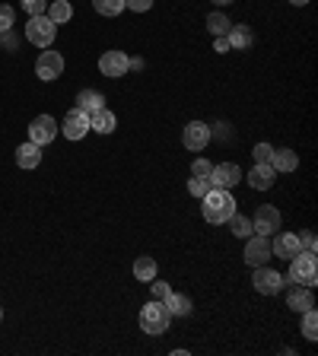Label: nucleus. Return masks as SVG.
I'll list each match as a JSON object with an SVG mask.
<instances>
[{
    "label": "nucleus",
    "mask_w": 318,
    "mask_h": 356,
    "mask_svg": "<svg viewBox=\"0 0 318 356\" xmlns=\"http://www.w3.org/2000/svg\"><path fill=\"white\" fill-rule=\"evenodd\" d=\"M200 213H204L207 222L223 226V222L236 213V197H232L230 191H223V188H210V191L200 197Z\"/></svg>",
    "instance_id": "1"
},
{
    "label": "nucleus",
    "mask_w": 318,
    "mask_h": 356,
    "mask_svg": "<svg viewBox=\"0 0 318 356\" xmlns=\"http://www.w3.org/2000/svg\"><path fill=\"white\" fill-rule=\"evenodd\" d=\"M287 280H289V283H299V286H315V283H318V261H315V252H299L296 258H289Z\"/></svg>",
    "instance_id": "2"
},
{
    "label": "nucleus",
    "mask_w": 318,
    "mask_h": 356,
    "mask_svg": "<svg viewBox=\"0 0 318 356\" xmlns=\"http://www.w3.org/2000/svg\"><path fill=\"white\" fill-rule=\"evenodd\" d=\"M169 309H166V302H159V299H153V302H147L141 309V331L147 334H166L169 331Z\"/></svg>",
    "instance_id": "3"
},
{
    "label": "nucleus",
    "mask_w": 318,
    "mask_h": 356,
    "mask_svg": "<svg viewBox=\"0 0 318 356\" xmlns=\"http://www.w3.org/2000/svg\"><path fill=\"white\" fill-rule=\"evenodd\" d=\"M26 38H29L35 48H51V42L58 38V26L45 13L29 16V22H26Z\"/></svg>",
    "instance_id": "4"
},
{
    "label": "nucleus",
    "mask_w": 318,
    "mask_h": 356,
    "mask_svg": "<svg viewBox=\"0 0 318 356\" xmlns=\"http://www.w3.org/2000/svg\"><path fill=\"white\" fill-rule=\"evenodd\" d=\"M283 283H287V277L277 274L274 267H267V264L255 267V277H252L255 293H261V296H277L283 289Z\"/></svg>",
    "instance_id": "5"
},
{
    "label": "nucleus",
    "mask_w": 318,
    "mask_h": 356,
    "mask_svg": "<svg viewBox=\"0 0 318 356\" xmlns=\"http://www.w3.org/2000/svg\"><path fill=\"white\" fill-rule=\"evenodd\" d=\"M271 258H274V252H271V238L267 236L252 232V236L245 238V264L248 267H261V264H267Z\"/></svg>",
    "instance_id": "6"
},
{
    "label": "nucleus",
    "mask_w": 318,
    "mask_h": 356,
    "mask_svg": "<svg viewBox=\"0 0 318 356\" xmlns=\"http://www.w3.org/2000/svg\"><path fill=\"white\" fill-rule=\"evenodd\" d=\"M274 229H280V210L274 207V204H261L258 210H255V220H252V232H258V236H274Z\"/></svg>",
    "instance_id": "7"
},
{
    "label": "nucleus",
    "mask_w": 318,
    "mask_h": 356,
    "mask_svg": "<svg viewBox=\"0 0 318 356\" xmlns=\"http://www.w3.org/2000/svg\"><path fill=\"white\" fill-rule=\"evenodd\" d=\"M99 70H102V76H109V80L127 76V70H131V58H127V51H105L102 58H99Z\"/></svg>",
    "instance_id": "8"
},
{
    "label": "nucleus",
    "mask_w": 318,
    "mask_h": 356,
    "mask_svg": "<svg viewBox=\"0 0 318 356\" xmlns=\"http://www.w3.org/2000/svg\"><path fill=\"white\" fill-rule=\"evenodd\" d=\"M58 131L61 127L51 115H38V118H32V124H29V140L38 143V147H48V143L58 137Z\"/></svg>",
    "instance_id": "9"
},
{
    "label": "nucleus",
    "mask_w": 318,
    "mask_h": 356,
    "mask_svg": "<svg viewBox=\"0 0 318 356\" xmlns=\"http://www.w3.org/2000/svg\"><path fill=\"white\" fill-rule=\"evenodd\" d=\"M242 181V169L236 163H220L210 169V188H223V191H232V188Z\"/></svg>",
    "instance_id": "10"
},
{
    "label": "nucleus",
    "mask_w": 318,
    "mask_h": 356,
    "mask_svg": "<svg viewBox=\"0 0 318 356\" xmlns=\"http://www.w3.org/2000/svg\"><path fill=\"white\" fill-rule=\"evenodd\" d=\"M64 74V58H61L58 51H42L35 60V76L45 83H51L58 80V76Z\"/></svg>",
    "instance_id": "11"
},
{
    "label": "nucleus",
    "mask_w": 318,
    "mask_h": 356,
    "mask_svg": "<svg viewBox=\"0 0 318 356\" xmlns=\"http://www.w3.org/2000/svg\"><path fill=\"white\" fill-rule=\"evenodd\" d=\"M61 134H64L67 140H83V137L89 134V115L80 111V108H70L67 111V118H64V124H61Z\"/></svg>",
    "instance_id": "12"
},
{
    "label": "nucleus",
    "mask_w": 318,
    "mask_h": 356,
    "mask_svg": "<svg viewBox=\"0 0 318 356\" xmlns=\"http://www.w3.org/2000/svg\"><path fill=\"white\" fill-rule=\"evenodd\" d=\"M210 124H204V121H191V124H185V134H182V143H185L191 153H200V149L210 143Z\"/></svg>",
    "instance_id": "13"
},
{
    "label": "nucleus",
    "mask_w": 318,
    "mask_h": 356,
    "mask_svg": "<svg viewBox=\"0 0 318 356\" xmlns=\"http://www.w3.org/2000/svg\"><path fill=\"white\" fill-rule=\"evenodd\" d=\"M271 252H274V258L289 261V258H296V254L303 252V245H299V236H293V232H277Z\"/></svg>",
    "instance_id": "14"
},
{
    "label": "nucleus",
    "mask_w": 318,
    "mask_h": 356,
    "mask_svg": "<svg viewBox=\"0 0 318 356\" xmlns=\"http://www.w3.org/2000/svg\"><path fill=\"white\" fill-rule=\"evenodd\" d=\"M16 165H19V169H26V172L38 169V165H42V147H38V143H32V140L19 143V149H16Z\"/></svg>",
    "instance_id": "15"
},
{
    "label": "nucleus",
    "mask_w": 318,
    "mask_h": 356,
    "mask_svg": "<svg viewBox=\"0 0 318 356\" xmlns=\"http://www.w3.org/2000/svg\"><path fill=\"white\" fill-rule=\"evenodd\" d=\"M287 305L293 312H309L315 309V296H312V286H299V283H293V289H289V296H287Z\"/></svg>",
    "instance_id": "16"
},
{
    "label": "nucleus",
    "mask_w": 318,
    "mask_h": 356,
    "mask_svg": "<svg viewBox=\"0 0 318 356\" xmlns=\"http://www.w3.org/2000/svg\"><path fill=\"white\" fill-rule=\"evenodd\" d=\"M277 172L271 169L267 163H255V169L248 172V185L255 188V191H271L274 188V181H277Z\"/></svg>",
    "instance_id": "17"
},
{
    "label": "nucleus",
    "mask_w": 318,
    "mask_h": 356,
    "mask_svg": "<svg viewBox=\"0 0 318 356\" xmlns=\"http://www.w3.org/2000/svg\"><path fill=\"white\" fill-rule=\"evenodd\" d=\"M267 165L274 172H296V165H299V156L293 153L289 147H280V149H274L271 153V159H267Z\"/></svg>",
    "instance_id": "18"
},
{
    "label": "nucleus",
    "mask_w": 318,
    "mask_h": 356,
    "mask_svg": "<svg viewBox=\"0 0 318 356\" xmlns=\"http://www.w3.org/2000/svg\"><path fill=\"white\" fill-rule=\"evenodd\" d=\"M118 127V118H115V111L109 108H99L89 115V131H96V134H111Z\"/></svg>",
    "instance_id": "19"
},
{
    "label": "nucleus",
    "mask_w": 318,
    "mask_h": 356,
    "mask_svg": "<svg viewBox=\"0 0 318 356\" xmlns=\"http://www.w3.org/2000/svg\"><path fill=\"white\" fill-rule=\"evenodd\" d=\"M163 302H166V309H169L172 318H185V315H191V309H194L191 296H185V293H169Z\"/></svg>",
    "instance_id": "20"
},
{
    "label": "nucleus",
    "mask_w": 318,
    "mask_h": 356,
    "mask_svg": "<svg viewBox=\"0 0 318 356\" xmlns=\"http://www.w3.org/2000/svg\"><path fill=\"white\" fill-rule=\"evenodd\" d=\"M77 108L86 111V115H93V111L105 108V96L102 92H96V89H83L80 96H77Z\"/></svg>",
    "instance_id": "21"
},
{
    "label": "nucleus",
    "mask_w": 318,
    "mask_h": 356,
    "mask_svg": "<svg viewBox=\"0 0 318 356\" xmlns=\"http://www.w3.org/2000/svg\"><path fill=\"white\" fill-rule=\"evenodd\" d=\"M45 16H48L54 26H61V22H70L74 7H70V0H51V3H48V10H45Z\"/></svg>",
    "instance_id": "22"
},
{
    "label": "nucleus",
    "mask_w": 318,
    "mask_h": 356,
    "mask_svg": "<svg viewBox=\"0 0 318 356\" xmlns=\"http://www.w3.org/2000/svg\"><path fill=\"white\" fill-rule=\"evenodd\" d=\"M156 270H159V267H156V261L150 258V254H141V258L134 261V277H137L141 283L156 280Z\"/></svg>",
    "instance_id": "23"
},
{
    "label": "nucleus",
    "mask_w": 318,
    "mask_h": 356,
    "mask_svg": "<svg viewBox=\"0 0 318 356\" xmlns=\"http://www.w3.org/2000/svg\"><path fill=\"white\" fill-rule=\"evenodd\" d=\"M226 42H230V48H248V44L255 42V35H252V29H248V26H230Z\"/></svg>",
    "instance_id": "24"
},
{
    "label": "nucleus",
    "mask_w": 318,
    "mask_h": 356,
    "mask_svg": "<svg viewBox=\"0 0 318 356\" xmlns=\"http://www.w3.org/2000/svg\"><path fill=\"white\" fill-rule=\"evenodd\" d=\"M230 26H232L230 16L220 13V10H214V13L207 16V29L214 32V38H216V35H226V32H230Z\"/></svg>",
    "instance_id": "25"
},
{
    "label": "nucleus",
    "mask_w": 318,
    "mask_h": 356,
    "mask_svg": "<svg viewBox=\"0 0 318 356\" xmlns=\"http://www.w3.org/2000/svg\"><path fill=\"white\" fill-rule=\"evenodd\" d=\"M226 222H230L232 236H239V238H248V236H252V220H248V216H242V213H232Z\"/></svg>",
    "instance_id": "26"
},
{
    "label": "nucleus",
    "mask_w": 318,
    "mask_h": 356,
    "mask_svg": "<svg viewBox=\"0 0 318 356\" xmlns=\"http://www.w3.org/2000/svg\"><path fill=\"white\" fill-rule=\"evenodd\" d=\"M93 10L99 16H118L125 10V0H93Z\"/></svg>",
    "instance_id": "27"
},
{
    "label": "nucleus",
    "mask_w": 318,
    "mask_h": 356,
    "mask_svg": "<svg viewBox=\"0 0 318 356\" xmlns=\"http://www.w3.org/2000/svg\"><path fill=\"white\" fill-rule=\"evenodd\" d=\"M303 337H305V341H315V337H318V315H315V309L303 312Z\"/></svg>",
    "instance_id": "28"
},
{
    "label": "nucleus",
    "mask_w": 318,
    "mask_h": 356,
    "mask_svg": "<svg viewBox=\"0 0 318 356\" xmlns=\"http://www.w3.org/2000/svg\"><path fill=\"white\" fill-rule=\"evenodd\" d=\"M210 191V178H198V175H191L188 178V194H191V197H204V194Z\"/></svg>",
    "instance_id": "29"
},
{
    "label": "nucleus",
    "mask_w": 318,
    "mask_h": 356,
    "mask_svg": "<svg viewBox=\"0 0 318 356\" xmlns=\"http://www.w3.org/2000/svg\"><path fill=\"white\" fill-rule=\"evenodd\" d=\"M13 22H16L13 7H10V3H0V35H3V32H10V29H13Z\"/></svg>",
    "instance_id": "30"
},
{
    "label": "nucleus",
    "mask_w": 318,
    "mask_h": 356,
    "mask_svg": "<svg viewBox=\"0 0 318 356\" xmlns=\"http://www.w3.org/2000/svg\"><path fill=\"white\" fill-rule=\"evenodd\" d=\"M19 7L26 10L29 16H38V13H45V10H48V0H19Z\"/></svg>",
    "instance_id": "31"
},
{
    "label": "nucleus",
    "mask_w": 318,
    "mask_h": 356,
    "mask_svg": "<svg viewBox=\"0 0 318 356\" xmlns=\"http://www.w3.org/2000/svg\"><path fill=\"white\" fill-rule=\"evenodd\" d=\"M210 169H214V163H207V159H194L191 175H198V178H210Z\"/></svg>",
    "instance_id": "32"
},
{
    "label": "nucleus",
    "mask_w": 318,
    "mask_h": 356,
    "mask_svg": "<svg viewBox=\"0 0 318 356\" xmlns=\"http://www.w3.org/2000/svg\"><path fill=\"white\" fill-rule=\"evenodd\" d=\"M271 153H274V147H271V143H258V147L252 149L255 163H267V159H271Z\"/></svg>",
    "instance_id": "33"
},
{
    "label": "nucleus",
    "mask_w": 318,
    "mask_h": 356,
    "mask_svg": "<svg viewBox=\"0 0 318 356\" xmlns=\"http://www.w3.org/2000/svg\"><path fill=\"white\" fill-rule=\"evenodd\" d=\"M150 286H153V299H159V302H163V299L172 293V286H169V283H163V280H150Z\"/></svg>",
    "instance_id": "34"
},
{
    "label": "nucleus",
    "mask_w": 318,
    "mask_h": 356,
    "mask_svg": "<svg viewBox=\"0 0 318 356\" xmlns=\"http://www.w3.org/2000/svg\"><path fill=\"white\" fill-rule=\"evenodd\" d=\"M125 7L134 10V13H147V10L153 7V0H125Z\"/></svg>",
    "instance_id": "35"
},
{
    "label": "nucleus",
    "mask_w": 318,
    "mask_h": 356,
    "mask_svg": "<svg viewBox=\"0 0 318 356\" xmlns=\"http://www.w3.org/2000/svg\"><path fill=\"white\" fill-rule=\"evenodd\" d=\"M299 245H303V252H315V232H303V236H299Z\"/></svg>",
    "instance_id": "36"
},
{
    "label": "nucleus",
    "mask_w": 318,
    "mask_h": 356,
    "mask_svg": "<svg viewBox=\"0 0 318 356\" xmlns=\"http://www.w3.org/2000/svg\"><path fill=\"white\" fill-rule=\"evenodd\" d=\"M214 51H220V54L232 51V48H230V42H226V35H216V42H214Z\"/></svg>",
    "instance_id": "37"
},
{
    "label": "nucleus",
    "mask_w": 318,
    "mask_h": 356,
    "mask_svg": "<svg viewBox=\"0 0 318 356\" xmlns=\"http://www.w3.org/2000/svg\"><path fill=\"white\" fill-rule=\"evenodd\" d=\"M3 44H7V48H16V35H13V29L3 32Z\"/></svg>",
    "instance_id": "38"
},
{
    "label": "nucleus",
    "mask_w": 318,
    "mask_h": 356,
    "mask_svg": "<svg viewBox=\"0 0 318 356\" xmlns=\"http://www.w3.org/2000/svg\"><path fill=\"white\" fill-rule=\"evenodd\" d=\"M143 67H147L143 64V58H131V70H143Z\"/></svg>",
    "instance_id": "39"
},
{
    "label": "nucleus",
    "mask_w": 318,
    "mask_h": 356,
    "mask_svg": "<svg viewBox=\"0 0 318 356\" xmlns=\"http://www.w3.org/2000/svg\"><path fill=\"white\" fill-rule=\"evenodd\" d=\"M210 3H216V7H230V3H236V0H210Z\"/></svg>",
    "instance_id": "40"
},
{
    "label": "nucleus",
    "mask_w": 318,
    "mask_h": 356,
    "mask_svg": "<svg viewBox=\"0 0 318 356\" xmlns=\"http://www.w3.org/2000/svg\"><path fill=\"white\" fill-rule=\"evenodd\" d=\"M289 3H293V7H305V3H309V0H289Z\"/></svg>",
    "instance_id": "41"
},
{
    "label": "nucleus",
    "mask_w": 318,
    "mask_h": 356,
    "mask_svg": "<svg viewBox=\"0 0 318 356\" xmlns=\"http://www.w3.org/2000/svg\"><path fill=\"white\" fill-rule=\"evenodd\" d=\"M0 321H3V309H0Z\"/></svg>",
    "instance_id": "42"
}]
</instances>
